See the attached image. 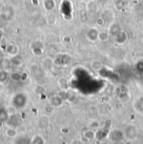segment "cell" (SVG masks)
<instances>
[{"mask_svg": "<svg viewBox=\"0 0 143 144\" xmlns=\"http://www.w3.org/2000/svg\"><path fill=\"white\" fill-rule=\"evenodd\" d=\"M129 128L130 131H128V129L126 128V131H129V133H126V135L127 136V137L129 139H134L136 138V135H137V129L136 127H134V126H129Z\"/></svg>", "mask_w": 143, "mask_h": 144, "instance_id": "cell-1", "label": "cell"}, {"mask_svg": "<svg viewBox=\"0 0 143 144\" xmlns=\"http://www.w3.org/2000/svg\"><path fill=\"white\" fill-rule=\"evenodd\" d=\"M94 62L95 63V65H94V64H91V66H92V68H93V69H95V70H100L101 68L103 66L102 63L100 61H94Z\"/></svg>", "mask_w": 143, "mask_h": 144, "instance_id": "cell-2", "label": "cell"}, {"mask_svg": "<svg viewBox=\"0 0 143 144\" xmlns=\"http://www.w3.org/2000/svg\"><path fill=\"white\" fill-rule=\"evenodd\" d=\"M104 34V36H102V34H99V39H101V40H107V39H108V34H105V33H103Z\"/></svg>", "mask_w": 143, "mask_h": 144, "instance_id": "cell-3", "label": "cell"}]
</instances>
